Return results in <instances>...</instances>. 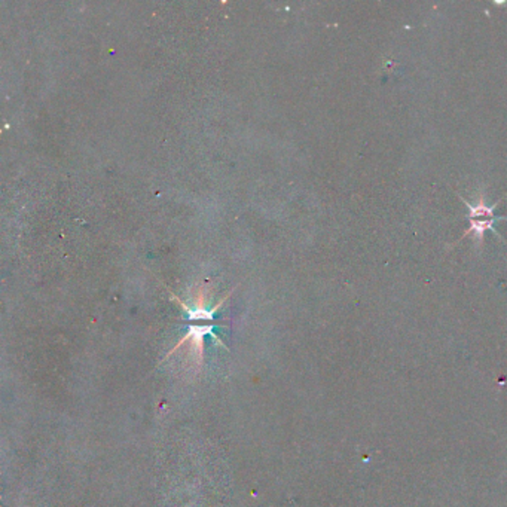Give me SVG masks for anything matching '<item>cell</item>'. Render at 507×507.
I'll return each instance as SVG.
<instances>
[{"instance_id":"1","label":"cell","mask_w":507,"mask_h":507,"mask_svg":"<svg viewBox=\"0 0 507 507\" xmlns=\"http://www.w3.org/2000/svg\"><path fill=\"white\" fill-rule=\"evenodd\" d=\"M462 199V202H465V206L467 207V221H469V229L467 233L462 235V238H465L466 235L469 234H473L474 237V241L482 245L484 243V237H485V233L486 231H492L500 240L501 235L497 233L494 225L496 222H501V221H507L506 216H496V209L500 206V202L504 199V197H501L494 206H488L485 202V195L481 194L479 197V201H477V204H470L469 201H466L462 197H460Z\"/></svg>"}]
</instances>
